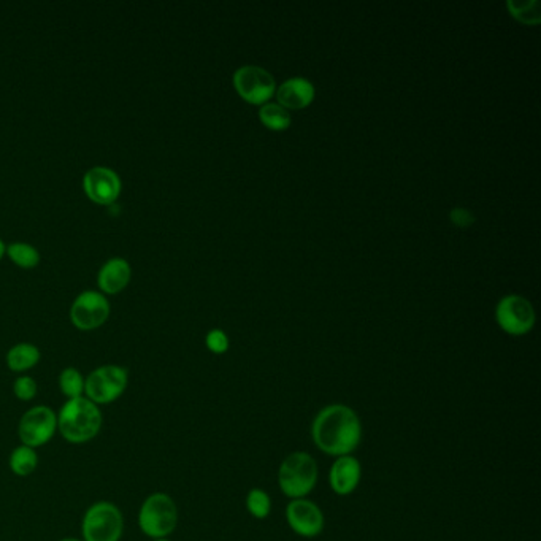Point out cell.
Here are the masks:
<instances>
[{
	"mask_svg": "<svg viewBox=\"0 0 541 541\" xmlns=\"http://www.w3.org/2000/svg\"><path fill=\"white\" fill-rule=\"evenodd\" d=\"M56 434L57 413L48 405L32 406L19 419V442L29 448H42L55 438Z\"/></svg>",
	"mask_w": 541,
	"mask_h": 541,
	"instance_id": "7",
	"label": "cell"
},
{
	"mask_svg": "<svg viewBox=\"0 0 541 541\" xmlns=\"http://www.w3.org/2000/svg\"><path fill=\"white\" fill-rule=\"evenodd\" d=\"M259 117L269 129L284 130L290 128V113L281 105L265 104L259 111Z\"/></svg>",
	"mask_w": 541,
	"mask_h": 541,
	"instance_id": "21",
	"label": "cell"
},
{
	"mask_svg": "<svg viewBox=\"0 0 541 541\" xmlns=\"http://www.w3.org/2000/svg\"><path fill=\"white\" fill-rule=\"evenodd\" d=\"M5 254L21 269H34L40 264V259H42L37 248L26 241H13L10 245H6Z\"/></svg>",
	"mask_w": 541,
	"mask_h": 541,
	"instance_id": "19",
	"label": "cell"
},
{
	"mask_svg": "<svg viewBox=\"0 0 541 541\" xmlns=\"http://www.w3.org/2000/svg\"><path fill=\"white\" fill-rule=\"evenodd\" d=\"M362 480V465L352 454L335 457V462L329 472V485L333 494L340 497L351 495L356 491Z\"/></svg>",
	"mask_w": 541,
	"mask_h": 541,
	"instance_id": "13",
	"label": "cell"
},
{
	"mask_svg": "<svg viewBox=\"0 0 541 541\" xmlns=\"http://www.w3.org/2000/svg\"><path fill=\"white\" fill-rule=\"evenodd\" d=\"M83 189L94 203L111 205L123 191V181L111 167L94 166L83 177Z\"/></svg>",
	"mask_w": 541,
	"mask_h": 541,
	"instance_id": "9",
	"label": "cell"
},
{
	"mask_svg": "<svg viewBox=\"0 0 541 541\" xmlns=\"http://www.w3.org/2000/svg\"><path fill=\"white\" fill-rule=\"evenodd\" d=\"M234 87L251 104H262L275 93V78L265 68L245 66L234 74Z\"/></svg>",
	"mask_w": 541,
	"mask_h": 541,
	"instance_id": "12",
	"label": "cell"
},
{
	"mask_svg": "<svg viewBox=\"0 0 541 541\" xmlns=\"http://www.w3.org/2000/svg\"><path fill=\"white\" fill-rule=\"evenodd\" d=\"M286 521L292 532L303 538H314L321 536L326 519L318 505L308 498H295L286 506Z\"/></svg>",
	"mask_w": 541,
	"mask_h": 541,
	"instance_id": "11",
	"label": "cell"
},
{
	"mask_svg": "<svg viewBox=\"0 0 541 541\" xmlns=\"http://www.w3.org/2000/svg\"><path fill=\"white\" fill-rule=\"evenodd\" d=\"M508 8L511 15L524 25H538L541 21L538 0H510Z\"/></svg>",
	"mask_w": 541,
	"mask_h": 541,
	"instance_id": "20",
	"label": "cell"
},
{
	"mask_svg": "<svg viewBox=\"0 0 541 541\" xmlns=\"http://www.w3.org/2000/svg\"><path fill=\"white\" fill-rule=\"evenodd\" d=\"M104 425L100 406L87 397L66 400L57 412V434L70 444H87L97 437Z\"/></svg>",
	"mask_w": 541,
	"mask_h": 541,
	"instance_id": "2",
	"label": "cell"
},
{
	"mask_svg": "<svg viewBox=\"0 0 541 541\" xmlns=\"http://www.w3.org/2000/svg\"><path fill=\"white\" fill-rule=\"evenodd\" d=\"M110 301L100 291L87 290L75 297L70 321L80 331H96L110 318Z\"/></svg>",
	"mask_w": 541,
	"mask_h": 541,
	"instance_id": "8",
	"label": "cell"
},
{
	"mask_svg": "<svg viewBox=\"0 0 541 541\" xmlns=\"http://www.w3.org/2000/svg\"><path fill=\"white\" fill-rule=\"evenodd\" d=\"M124 534L123 511L108 500L94 502L81 519V540L119 541Z\"/></svg>",
	"mask_w": 541,
	"mask_h": 541,
	"instance_id": "5",
	"label": "cell"
},
{
	"mask_svg": "<svg viewBox=\"0 0 541 541\" xmlns=\"http://www.w3.org/2000/svg\"><path fill=\"white\" fill-rule=\"evenodd\" d=\"M132 267L124 258H111L98 269L97 284L105 295L119 294L130 283Z\"/></svg>",
	"mask_w": 541,
	"mask_h": 541,
	"instance_id": "14",
	"label": "cell"
},
{
	"mask_svg": "<svg viewBox=\"0 0 541 541\" xmlns=\"http://www.w3.org/2000/svg\"><path fill=\"white\" fill-rule=\"evenodd\" d=\"M129 386V370L117 363H105L87 376L85 397L96 405L115 403L123 397Z\"/></svg>",
	"mask_w": 541,
	"mask_h": 541,
	"instance_id": "6",
	"label": "cell"
},
{
	"mask_svg": "<svg viewBox=\"0 0 541 541\" xmlns=\"http://www.w3.org/2000/svg\"><path fill=\"white\" fill-rule=\"evenodd\" d=\"M5 250H6L5 241H4V240H2V239H0V259L4 258V256H5Z\"/></svg>",
	"mask_w": 541,
	"mask_h": 541,
	"instance_id": "26",
	"label": "cell"
},
{
	"mask_svg": "<svg viewBox=\"0 0 541 541\" xmlns=\"http://www.w3.org/2000/svg\"><path fill=\"white\" fill-rule=\"evenodd\" d=\"M153 541H170L168 538H159V540H153Z\"/></svg>",
	"mask_w": 541,
	"mask_h": 541,
	"instance_id": "28",
	"label": "cell"
},
{
	"mask_svg": "<svg viewBox=\"0 0 541 541\" xmlns=\"http://www.w3.org/2000/svg\"><path fill=\"white\" fill-rule=\"evenodd\" d=\"M57 541H83L81 538H77V536H64L61 540Z\"/></svg>",
	"mask_w": 541,
	"mask_h": 541,
	"instance_id": "27",
	"label": "cell"
},
{
	"mask_svg": "<svg viewBox=\"0 0 541 541\" xmlns=\"http://www.w3.org/2000/svg\"><path fill=\"white\" fill-rule=\"evenodd\" d=\"M313 85L305 78H301V77L284 81L277 91L278 102L281 104V107L292 108V110H299V108L307 107L313 100Z\"/></svg>",
	"mask_w": 541,
	"mask_h": 541,
	"instance_id": "15",
	"label": "cell"
},
{
	"mask_svg": "<svg viewBox=\"0 0 541 541\" xmlns=\"http://www.w3.org/2000/svg\"><path fill=\"white\" fill-rule=\"evenodd\" d=\"M57 386H59L62 395L67 400L85 397L87 376L83 375L77 367H66L59 373Z\"/></svg>",
	"mask_w": 541,
	"mask_h": 541,
	"instance_id": "18",
	"label": "cell"
},
{
	"mask_svg": "<svg viewBox=\"0 0 541 541\" xmlns=\"http://www.w3.org/2000/svg\"><path fill=\"white\" fill-rule=\"evenodd\" d=\"M13 393L19 402H32L38 395V384L36 378L29 375H19L13 382Z\"/></svg>",
	"mask_w": 541,
	"mask_h": 541,
	"instance_id": "23",
	"label": "cell"
},
{
	"mask_svg": "<svg viewBox=\"0 0 541 541\" xmlns=\"http://www.w3.org/2000/svg\"><path fill=\"white\" fill-rule=\"evenodd\" d=\"M179 506L166 492H153L142 502L137 523L151 540L168 538L179 526Z\"/></svg>",
	"mask_w": 541,
	"mask_h": 541,
	"instance_id": "3",
	"label": "cell"
},
{
	"mask_svg": "<svg viewBox=\"0 0 541 541\" xmlns=\"http://www.w3.org/2000/svg\"><path fill=\"white\" fill-rule=\"evenodd\" d=\"M449 216H451V221L454 222L455 226H459V228H468L475 221V216L465 209H453Z\"/></svg>",
	"mask_w": 541,
	"mask_h": 541,
	"instance_id": "25",
	"label": "cell"
},
{
	"mask_svg": "<svg viewBox=\"0 0 541 541\" xmlns=\"http://www.w3.org/2000/svg\"><path fill=\"white\" fill-rule=\"evenodd\" d=\"M246 510L256 519L269 517L271 511V498L264 489L254 487L246 495Z\"/></svg>",
	"mask_w": 541,
	"mask_h": 541,
	"instance_id": "22",
	"label": "cell"
},
{
	"mask_svg": "<svg viewBox=\"0 0 541 541\" xmlns=\"http://www.w3.org/2000/svg\"><path fill=\"white\" fill-rule=\"evenodd\" d=\"M362 421L351 406L327 405L311 423V440L321 453L332 457L352 454L362 442Z\"/></svg>",
	"mask_w": 541,
	"mask_h": 541,
	"instance_id": "1",
	"label": "cell"
},
{
	"mask_svg": "<svg viewBox=\"0 0 541 541\" xmlns=\"http://www.w3.org/2000/svg\"><path fill=\"white\" fill-rule=\"evenodd\" d=\"M497 322L510 335H524L536 324V311L524 297L508 295L498 303Z\"/></svg>",
	"mask_w": 541,
	"mask_h": 541,
	"instance_id": "10",
	"label": "cell"
},
{
	"mask_svg": "<svg viewBox=\"0 0 541 541\" xmlns=\"http://www.w3.org/2000/svg\"><path fill=\"white\" fill-rule=\"evenodd\" d=\"M38 462H40V457H38L37 449L19 444L10 453L8 467L12 470L13 475H16L19 478H27V476L36 474Z\"/></svg>",
	"mask_w": 541,
	"mask_h": 541,
	"instance_id": "17",
	"label": "cell"
},
{
	"mask_svg": "<svg viewBox=\"0 0 541 541\" xmlns=\"http://www.w3.org/2000/svg\"><path fill=\"white\" fill-rule=\"evenodd\" d=\"M207 348L215 354H222L229 350V339L226 333L222 332L221 329H213L207 333V339H205Z\"/></svg>",
	"mask_w": 541,
	"mask_h": 541,
	"instance_id": "24",
	"label": "cell"
},
{
	"mask_svg": "<svg viewBox=\"0 0 541 541\" xmlns=\"http://www.w3.org/2000/svg\"><path fill=\"white\" fill-rule=\"evenodd\" d=\"M42 361V351L37 344L29 342L13 344L5 356L6 367L12 370L13 373H26L29 370L37 367Z\"/></svg>",
	"mask_w": 541,
	"mask_h": 541,
	"instance_id": "16",
	"label": "cell"
},
{
	"mask_svg": "<svg viewBox=\"0 0 541 541\" xmlns=\"http://www.w3.org/2000/svg\"><path fill=\"white\" fill-rule=\"evenodd\" d=\"M320 470L314 457L303 451L291 453L278 470V485L286 497L307 498L318 483Z\"/></svg>",
	"mask_w": 541,
	"mask_h": 541,
	"instance_id": "4",
	"label": "cell"
}]
</instances>
